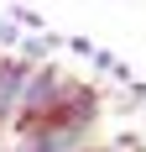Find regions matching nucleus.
I'll return each instance as SVG.
<instances>
[{"instance_id":"nucleus-1","label":"nucleus","mask_w":146,"mask_h":152,"mask_svg":"<svg viewBox=\"0 0 146 152\" xmlns=\"http://www.w3.org/2000/svg\"><path fill=\"white\" fill-rule=\"evenodd\" d=\"M78 152H84V147H78Z\"/></svg>"}]
</instances>
